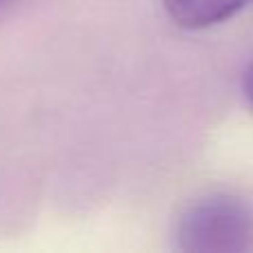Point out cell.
<instances>
[{
  "label": "cell",
  "mask_w": 253,
  "mask_h": 253,
  "mask_svg": "<svg viewBox=\"0 0 253 253\" xmlns=\"http://www.w3.org/2000/svg\"><path fill=\"white\" fill-rule=\"evenodd\" d=\"M175 242L187 253H253V205L236 193H209L178 218Z\"/></svg>",
  "instance_id": "6da1fadb"
},
{
  "label": "cell",
  "mask_w": 253,
  "mask_h": 253,
  "mask_svg": "<svg viewBox=\"0 0 253 253\" xmlns=\"http://www.w3.org/2000/svg\"><path fill=\"white\" fill-rule=\"evenodd\" d=\"M253 0H162L165 11L180 29L202 31L231 20Z\"/></svg>",
  "instance_id": "7a4b0ae2"
},
{
  "label": "cell",
  "mask_w": 253,
  "mask_h": 253,
  "mask_svg": "<svg viewBox=\"0 0 253 253\" xmlns=\"http://www.w3.org/2000/svg\"><path fill=\"white\" fill-rule=\"evenodd\" d=\"M242 91H245V98L249 100V105L253 107V65L247 69L245 78H242Z\"/></svg>",
  "instance_id": "3957f363"
},
{
  "label": "cell",
  "mask_w": 253,
  "mask_h": 253,
  "mask_svg": "<svg viewBox=\"0 0 253 253\" xmlns=\"http://www.w3.org/2000/svg\"><path fill=\"white\" fill-rule=\"evenodd\" d=\"M9 2H13V0H0V9H4Z\"/></svg>",
  "instance_id": "277c9868"
}]
</instances>
